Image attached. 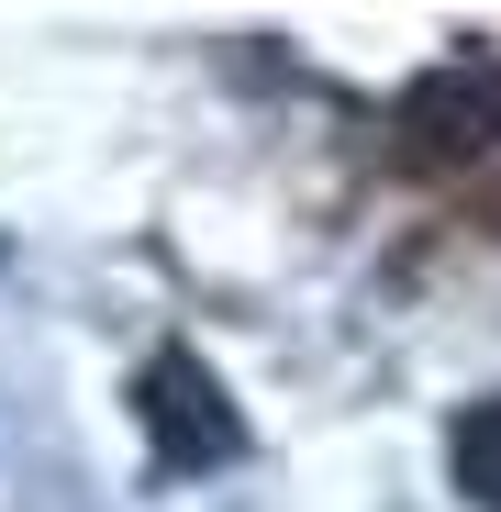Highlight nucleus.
I'll use <instances>...</instances> for the list:
<instances>
[{
  "label": "nucleus",
  "mask_w": 501,
  "mask_h": 512,
  "mask_svg": "<svg viewBox=\"0 0 501 512\" xmlns=\"http://www.w3.org/2000/svg\"><path fill=\"white\" fill-rule=\"evenodd\" d=\"M134 423L167 479H201V468H234L245 457V412L223 401V379L190 357V346H156L145 379H134Z\"/></svg>",
  "instance_id": "1"
},
{
  "label": "nucleus",
  "mask_w": 501,
  "mask_h": 512,
  "mask_svg": "<svg viewBox=\"0 0 501 512\" xmlns=\"http://www.w3.org/2000/svg\"><path fill=\"white\" fill-rule=\"evenodd\" d=\"M401 123H412V134H435V145H501V67H490V56L435 67L424 90L401 101Z\"/></svg>",
  "instance_id": "2"
},
{
  "label": "nucleus",
  "mask_w": 501,
  "mask_h": 512,
  "mask_svg": "<svg viewBox=\"0 0 501 512\" xmlns=\"http://www.w3.org/2000/svg\"><path fill=\"white\" fill-rule=\"evenodd\" d=\"M446 468H457V490H468L479 512H501V401H468V412L446 423Z\"/></svg>",
  "instance_id": "3"
}]
</instances>
